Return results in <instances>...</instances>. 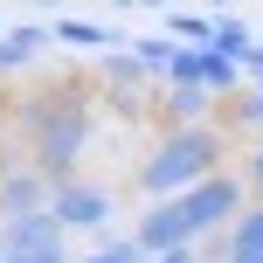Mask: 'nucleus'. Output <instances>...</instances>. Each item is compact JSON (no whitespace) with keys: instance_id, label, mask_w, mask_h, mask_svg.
I'll use <instances>...</instances> for the list:
<instances>
[{"instance_id":"12","label":"nucleus","mask_w":263,"mask_h":263,"mask_svg":"<svg viewBox=\"0 0 263 263\" xmlns=\"http://www.w3.org/2000/svg\"><path fill=\"white\" fill-rule=\"evenodd\" d=\"M77 263H153V256L139 250V236H125V242H97V250H83Z\"/></svg>"},{"instance_id":"1","label":"nucleus","mask_w":263,"mask_h":263,"mask_svg":"<svg viewBox=\"0 0 263 263\" xmlns=\"http://www.w3.org/2000/svg\"><path fill=\"white\" fill-rule=\"evenodd\" d=\"M90 118H97V111H90V90H83L77 77L49 83V90H35L21 104V153L35 159L55 187L77 180V159L90 153Z\"/></svg>"},{"instance_id":"10","label":"nucleus","mask_w":263,"mask_h":263,"mask_svg":"<svg viewBox=\"0 0 263 263\" xmlns=\"http://www.w3.org/2000/svg\"><path fill=\"white\" fill-rule=\"evenodd\" d=\"M159 35H173L180 49H215V14H194V7H173L159 21Z\"/></svg>"},{"instance_id":"8","label":"nucleus","mask_w":263,"mask_h":263,"mask_svg":"<svg viewBox=\"0 0 263 263\" xmlns=\"http://www.w3.org/2000/svg\"><path fill=\"white\" fill-rule=\"evenodd\" d=\"M49 28H55V42H63V49H83V55H111V49H125L118 28L90 21V14H55Z\"/></svg>"},{"instance_id":"14","label":"nucleus","mask_w":263,"mask_h":263,"mask_svg":"<svg viewBox=\"0 0 263 263\" xmlns=\"http://www.w3.org/2000/svg\"><path fill=\"white\" fill-rule=\"evenodd\" d=\"M229 125H242V132H256V139H263V90H256V83L229 104Z\"/></svg>"},{"instance_id":"11","label":"nucleus","mask_w":263,"mask_h":263,"mask_svg":"<svg viewBox=\"0 0 263 263\" xmlns=\"http://www.w3.org/2000/svg\"><path fill=\"white\" fill-rule=\"evenodd\" d=\"M229 242H236V256H263V201L242 208V222L229 229Z\"/></svg>"},{"instance_id":"16","label":"nucleus","mask_w":263,"mask_h":263,"mask_svg":"<svg viewBox=\"0 0 263 263\" xmlns=\"http://www.w3.org/2000/svg\"><path fill=\"white\" fill-rule=\"evenodd\" d=\"M21 69H28V55H21V49H14V42H7V35H0V77H21Z\"/></svg>"},{"instance_id":"4","label":"nucleus","mask_w":263,"mask_h":263,"mask_svg":"<svg viewBox=\"0 0 263 263\" xmlns=\"http://www.w3.org/2000/svg\"><path fill=\"white\" fill-rule=\"evenodd\" d=\"M55 180L35 166L28 153H0V222H28V215H49Z\"/></svg>"},{"instance_id":"3","label":"nucleus","mask_w":263,"mask_h":263,"mask_svg":"<svg viewBox=\"0 0 263 263\" xmlns=\"http://www.w3.org/2000/svg\"><path fill=\"white\" fill-rule=\"evenodd\" d=\"M180 208H187V229H194L201 242H208V236H229V229L242 222V208H250V180L215 173V180H201L194 194H180Z\"/></svg>"},{"instance_id":"15","label":"nucleus","mask_w":263,"mask_h":263,"mask_svg":"<svg viewBox=\"0 0 263 263\" xmlns=\"http://www.w3.org/2000/svg\"><path fill=\"white\" fill-rule=\"evenodd\" d=\"M242 180L256 187V201H263V139H250V159H242Z\"/></svg>"},{"instance_id":"18","label":"nucleus","mask_w":263,"mask_h":263,"mask_svg":"<svg viewBox=\"0 0 263 263\" xmlns=\"http://www.w3.org/2000/svg\"><path fill=\"white\" fill-rule=\"evenodd\" d=\"M229 263H263V256H229Z\"/></svg>"},{"instance_id":"13","label":"nucleus","mask_w":263,"mask_h":263,"mask_svg":"<svg viewBox=\"0 0 263 263\" xmlns=\"http://www.w3.org/2000/svg\"><path fill=\"white\" fill-rule=\"evenodd\" d=\"M7 42H14V49L28 55V63H35V55H42V49L55 42V28H49V21H21V28H7Z\"/></svg>"},{"instance_id":"6","label":"nucleus","mask_w":263,"mask_h":263,"mask_svg":"<svg viewBox=\"0 0 263 263\" xmlns=\"http://www.w3.org/2000/svg\"><path fill=\"white\" fill-rule=\"evenodd\" d=\"M194 229H187V208L180 201H145V215H139V250L145 256H166V250H194Z\"/></svg>"},{"instance_id":"7","label":"nucleus","mask_w":263,"mask_h":263,"mask_svg":"<svg viewBox=\"0 0 263 263\" xmlns=\"http://www.w3.org/2000/svg\"><path fill=\"white\" fill-rule=\"evenodd\" d=\"M215 111H229L215 90H201V83H159V118L166 132H194V125H222Z\"/></svg>"},{"instance_id":"2","label":"nucleus","mask_w":263,"mask_h":263,"mask_svg":"<svg viewBox=\"0 0 263 263\" xmlns=\"http://www.w3.org/2000/svg\"><path fill=\"white\" fill-rule=\"evenodd\" d=\"M229 159V132L222 125H194V132H159L139 159V194L145 201H180L201 180H215Z\"/></svg>"},{"instance_id":"5","label":"nucleus","mask_w":263,"mask_h":263,"mask_svg":"<svg viewBox=\"0 0 263 263\" xmlns=\"http://www.w3.org/2000/svg\"><path fill=\"white\" fill-rule=\"evenodd\" d=\"M49 215H55L63 236H97V229H111L118 201H111L104 180H63V187H55V201H49Z\"/></svg>"},{"instance_id":"9","label":"nucleus","mask_w":263,"mask_h":263,"mask_svg":"<svg viewBox=\"0 0 263 263\" xmlns=\"http://www.w3.org/2000/svg\"><path fill=\"white\" fill-rule=\"evenodd\" d=\"M132 55H139V69L153 83H173V69H180V42H173V35H139Z\"/></svg>"},{"instance_id":"17","label":"nucleus","mask_w":263,"mask_h":263,"mask_svg":"<svg viewBox=\"0 0 263 263\" xmlns=\"http://www.w3.org/2000/svg\"><path fill=\"white\" fill-rule=\"evenodd\" d=\"M153 263H201V242H194V250H166V256H153Z\"/></svg>"}]
</instances>
